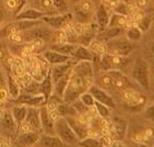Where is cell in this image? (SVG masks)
I'll return each instance as SVG.
<instances>
[{"label":"cell","mask_w":154,"mask_h":147,"mask_svg":"<svg viewBox=\"0 0 154 147\" xmlns=\"http://www.w3.org/2000/svg\"><path fill=\"white\" fill-rule=\"evenodd\" d=\"M95 70L92 62L80 60L72 67L70 78L66 88L62 101L71 104L72 102L80 98L82 93L89 91L92 85H94Z\"/></svg>","instance_id":"cell-1"},{"label":"cell","mask_w":154,"mask_h":147,"mask_svg":"<svg viewBox=\"0 0 154 147\" xmlns=\"http://www.w3.org/2000/svg\"><path fill=\"white\" fill-rule=\"evenodd\" d=\"M54 127H55V134L63 142L66 146L78 145L80 139L77 136V134L73 132V129L65 117L60 115L59 117H57L54 123Z\"/></svg>","instance_id":"cell-2"},{"label":"cell","mask_w":154,"mask_h":147,"mask_svg":"<svg viewBox=\"0 0 154 147\" xmlns=\"http://www.w3.org/2000/svg\"><path fill=\"white\" fill-rule=\"evenodd\" d=\"M131 78L144 90L150 89V68L143 58H137L131 70Z\"/></svg>","instance_id":"cell-3"},{"label":"cell","mask_w":154,"mask_h":147,"mask_svg":"<svg viewBox=\"0 0 154 147\" xmlns=\"http://www.w3.org/2000/svg\"><path fill=\"white\" fill-rule=\"evenodd\" d=\"M105 50H106V53H109V54L127 57L134 50V45H132V42L129 41L127 37L117 36L105 43Z\"/></svg>","instance_id":"cell-4"},{"label":"cell","mask_w":154,"mask_h":147,"mask_svg":"<svg viewBox=\"0 0 154 147\" xmlns=\"http://www.w3.org/2000/svg\"><path fill=\"white\" fill-rule=\"evenodd\" d=\"M126 65H127L126 57L109 54V53L102 54L100 56V60H98V68L100 70H104V72L114 70V69L122 70Z\"/></svg>","instance_id":"cell-5"},{"label":"cell","mask_w":154,"mask_h":147,"mask_svg":"<svg viewBox=\"0 0 154 147\" xmlns=\"http://www.w3.org/2000/svg\"><path fill=\"white\" fill-rule=\"evenodd\" d=\"M54 31L55 30L48 27L47 24L42 23L39 25H36V27H33L29 30L24 31V41L30 42L33 40H42L44 42H49V41H51Z\"/></svg>","instance_id":"cell-6"},{"label":"cell","mask_w":154,"mask_h":147,"mask_svg":"<svg viewBox=\"0 0 154 147\" xmlns=\"http://www.w3.org/2000/svg\"><path fill=\"white\" fill-rule=\"evenodd\" d=\"M72 19H73V14L70 11H68L65 13H57L54 15H44L41 20L45 24H47L49 27H51L53 30H61L70 25Z\"/></svg>","instance_id":"cell-7"},{"label":"cell","mask_w":154,"mask_h":147,"mask_svg":"<svg viewBox=\"0 0 154 147\" xmlns=\"http://www.w3.org/2000/svg\"><path fill=\"white\" fill-rule=\"evenodd\" d=\"M110 77V89L117 91H124L126 89H134L131 79L122 74V70L114 69V70H106Z\"/></svg>","instance_id":"cell-8"},{"label":"cell","mask_w":154,"mask_h":147,"mask_svg":"<svg viewBox=\"0 0 154 147\" xmlns=\"http://www.w3.org/2000/svg\"><path fill=\"white\" fill-rule=\"evenodd\" d=\"M0 129H2L1 134L5 135V137L11 139V142L19 134V124L13 119L11 111L7 110L3 114V117L0 119Z\"/></svg>","instance_id":"cell-9"},{"label":"cell","mask_w":154,"mask_h":147,"mask_svg":"<svg viewBox=\"0 0 154 147\" xmlns=\"http://www.w3.org/2000/svg\"><path fill=\"white\" fill-rule=\"evenodd\" d=\"M11 101L14 104H24L26 107H37V108L46 104V99L43 94L41 93L33 94L25 91H21L20 94L15 99H11Z\"/></svg>","instance_id":"cell-10"},{"label":"cell","mask_w":154,"mask_h":147,"mask_svg":"<svg viewBox=\"0 0 154 147\" xmlns=\"http://www.w3.org/2000/svg\"><path fill=\"white\" fill-rule=\"evenodd\" d=\"M93 5L94 3L91 0H81L73 6V17H75L78 22L86 24L89 21V18L92 13Z\"/></svg>","instance_id":"cell-11"},{"label":"cell","mask_w":154,"mask_h":147,"mask_svg":"<svg viewBox=\"0 0 154 147\" xmlns=\"http://www.w3.org/2000/svg\"><path fill=\"white\" fill-rule=\"evenodd\" d=\"M41 133L38 131H30V132H20L12 141V145L17 146H35L39 138Z\"/></svg>","instance_id":"cell-12"},{"label":"cell","mask_w":154,"mask_h":147,"mask_svg":"<svg viewBox=\"0 0 154 147\" xmlns=\"http://www.w3.org/2000/svg\"><path fill=\"white\" fill-rule=\"evenodd\" d=\"M89 91L92 93V96L94 97L95 101H98V102H101V103H103V104L107 105V107L110 108L112 110L116 108L115 100L113 99V97L110 96L105 89L98 87L96 85H92L91 88L89 89Z\"/></svg>","instance_id":"cell-13"},{"label":"cell","mask_w":154,"mask_h":147,"mask_svg":"<svg viewBox=\"0 0 154 147\" xmlns=\"http://www.w3.org/2000/svg\"><path fill=\"white\" fill-rule=\"evenodd\" d=\"M112 136L116 141H122L127 133V121L120 117H114L109 125Z\"/></svg>","instance_id":"cell-14"},{"label":"cell","mask_w":154,"mask_h":147,"mask_svg":"<svg viewBox=\"0 0 154 147\" xmlns=\"http://www.w3.org/2000/svg\"><path fill=\"white\" fill-rule=\"evenodd\" d=\"M122 100L126 104V109L129 111H134L136 109H139L140 105L144 103V100L141 101V96L139 93H137L132 88L122 91Z\"/></svg>","instance_id":"cell-15"},{"label":"cell","mask_w":154,"mask_h":147,"mask_svg":"<svg viewBox=\"0 0 154 147\" xmlns=\"http://www.w3.org/2000/svg\"><path fill=\"white\" fill-rule=\"evenodd\" d=\"M95 24L100 31L105 30L107 27H108V23H109V19H110V13L108 11V8L105 3H101L98 5L97 9L95 11Z\"/></svg>","instance_id":"cell-16"},{"label":"cell","mask_w":154,"mask_h":147,"mask_svg":"<svg viewBox=\"0 0 154 147\" xmlns=\"http://www.w3.org/2000/svg\"><path fill=\"white\" fill-rule=\"evenodd\" d=\"M26 7H31V8L38 10L43 12L45 15H54L58 13L51 0H27Z\"/></svg>","instance_id":"cell-17"},{"label":"cell","mask_w":154,"mask_h":147,"mask_svg":"<svg viewBox=\"0 0 154 147\" xmlns=\"http://www.w3.org/2000/svg\"><path fill=\"white\" fill-rule=\"evenodd\" d=\"M39 114H41V131L46 134H55L54 123L55 121L51 119L49 111L46 105L39 107Z\"/></svg>","instance_id":"cell-18"},{"label":"cell","mask_w":154,"mask_h":147,"mask_svg":"<svg viewBox=\"0 0 154 147\" xmlns=\"http://www.w3.org/2000/svg\"><path fill=\"white\" fill-rule=\"evenodd\" d=\"M67 119V121L69 122L70 126L72 127L73 132L77 134V136L79 137V139L86 137L89 135V129L84 122L81 119L78 117V115H69V117H65Z\"/></svg>","instance_id":"cell-19"},{"label":"cell","mask_w":154,"mask_h":147,"mask_svg":"<svg viewBox=\"0 0 154 147\" xmlns=\"http://www.w3.org/2000/svg\"><path fill=\"white\" fill-rule=\"evenodd\" d=\"M35 146L39 147H61L66 146L63 142L60 139L56 134H46V133H41L39 138Z\"/></svg>","instance_id":"cell-20"},{"label":"cell","mask_w":154,"mask_h":147,"mask_svg":"<svg viewBox=\"0 0 154 147\" xmlns=\"http://www.w3.org/2000/svg\"><path fill=\"white\" fill-rule=\"evenodd\" d=\"M44 13L38 10L31 8V7H24L19 13L14 14V20H26V21H36L41 20L44 17Z\"/></svg>","instance_id":"cell-21"},{"label":"cell","mask_w":154,"mask_h":147,"mask_svg":"<svg viewBox=\"0 0 154 147\" xmlns=\"http://www.w3.org/2000/svg\"><path fill=\"white\" fill-rule=\"evenodd\" d=\"M43 57L47 60V63L54 66V65H59V64H63L66 62H68L72 58L70 56H67V55H63L61 53H58L56 51H53L51 48H48L43 53Z\"/></svg>","instance_id":"cell-22"},{"label":"cell","mask_w":154,"mask_h":147,"mask_svg":"<svg viewBox=\"0 0 154 147\" xmlns=\"http://www.w3.org/2000/svg\"><path fill=\"white\" fill-rule=\"evenodd\" d=\"M25 122L30 124L35 131H41V114H39V108L37 107H27V113L25 117Z\"/></svg>","instance_id":"cell-23"},{"label":"cell","mask_w":154,"mask_h":147,"mask_svg":"<svg viewBox=\"0 0 154 147\" xmlns=\"http://www.w3.org/2000/svg\"><path fill=\"white\" fill-rule=\"evenodd\" d=\"M38 93H41V94H43V96L45 97L46 101H47L48 98L54 93V81H53V78H51V68L48 70L47 75L45 76V78L42 81H39Z\"/></svg>","instance_id":"cell-24"},{"label":"cell","mask_w":154,"mask_h":147,"mask_svg":"<svg viewBox=\"0 0 154 147\" xmlns=\"http://www.w3.org/2000/svg\"><path fill=\"white\" fill-rule=\"evenodd\" d=\"M96 53L91 50L88 46H83V45H77V48L74 51L73 55H72V58L75 59L77 62H80V60H89V62H92L94 60L95 56H96Z\"/></svg>","instance_id":"cell-25"},{"label":"cell","mask_w":154,"mask_h":147,"mask_svg":"<svg viewBox=\"0 0 154 147\" xmlns=\"http://www.w3.org/2000/svg\"><path fill=\"white\" fill-rule=\"evenodd\" d=\"M7 89L9 91L11 99H15L21 93V86L19 84L18 78L14 77L10 72L7 74Z\"/></svg>","instance_id":"cell-26"},{"label":"cell","mask_w":154,"mask_h":147,"mask_svg":"<svg viewBox=\"0 0 154 147\" xmlns=\"http://www.w3.org/2000/svg\"><path fill=\"white\" fill-rule=\"evenodd\" d=\"M78 44H73V43H69V42H65V43H51L49 48L53 50V51H56L58 53H61L63 55H67V56L72 57L75 48H77Z\"/></svg>","instance_id":"cell-27"},{"label":"cell","mask_w":154,"mask_h":147,"mask_svg":"<svg viewBox=\"0 0 154 147\" xmlns=\"http://www.w3.org/2000/svg\"><path fill=\"white\" fill-rule=\"evenodd\" d=\"M10 111H11L12 117L15 120V122L18 124H21L25 120V117H26L27 113V107L24 104H14Z\"/></svg>","instance_id":"cell-28"},{"label":"cell","mask_w":154,"mask_h":147,"mask_svg":"<svg viewBox=\"0 0 154 147\" xmlns=\"http://www.w3.org/2000/svg\"><path fill=\"white\" fill-rule=\"evenodd\" d=\"M79 146H84V147H97V146H102L103 143L100 138H95V137H91V136H86V137L82 138L79 141L78 143Z\"/></svg>","instance_id":"cell-29"},{"label":"cell","mask_w":154,"mask_h":147,"mask_svg":"<svg viewBox=\"0 0 154 147\" xmlns=\"http://www.w3.org/2000/svg\"><path fill=\"white\" fill-rule=\"evenodd\" d=\"M51 1L58 13H65L70 10V6H71L70 0H51Z\"/></svg>","instance_id":"cell-30"},{"label":"cell","mask_w":154,"mask_h":147,"mask_svg":"<svg viewBox=\"0 0 154 147\" xmlns=\"http://www.w3.org/2000/svg\"><path fill=\"white\" fill-rule=\"evenodd\" d=\"M126 21H127V17H126V15L118 14V13L114 12L113 14L110 15L108 27H122V25L126 23Z\"/></svg>","instance_id":"cell-31"},{"label":"cell","mask_w":154,"mask_h":147,"mask_svg":"<svg viewBox=\"0 0 154 147\" xmlns=\"http://www.w3.org/2000/svg\"><path fill=\"white\" fill-rule=\"evenodd\" d=\"M94 108H95V110H96V112H97V114L102 117V119H107V117L110 115V110H112V109L108 108L107 105L101 103V102L95 101Z\"/></svg>","instance_id":"cell-32"},{"label":"cell","mask_w":154,"mask_h":147,"mask_svg":"<svg viewBox=\"0 0 154 147\" xmlns=\"http://www.w3.org/2000/svg\"><path fill=\"white\" fill-rule=\"evenodd\" d=\"M142 34H143V32L140 30L139 27H132L127 31V36H126V37H127L129 41H131V42H138V41L142 37Z\"/></svg>","instance_id":"cell-33"},{"label":"cell","mask_w":154,"mask_h":147,"mask_svg":"<svg viewBox=\"0 0 154 147\" xmlns=\"http://www.w3.org/2000/svg\"><path fill=\"white\" fill-rule=\"evenodd\" d=\"M79 100L82 102L83 104H85L88 108H92V107H94L95 99L90 91H86V92L82 93V94L80 96V98H79Z\"/></svg>","instance_id":"cell-34"},{"label":"cell","mask_w":154,"mask_h":147,"mask_svg":"<svg viewBox=\"0 0 154 147\" xmlns=\"http://www.w3.org/2000/svg\"><path fill=\"white\" fill-rule=\"evenodd\" d=\"M8 40H9L12 44H22V43L25 42L24 41L23 32H14V33L10 34Z\"/></svg>","instance_id":"cell-35"},{"label":"cell","mask_w":154,"mask_h":147,"mask_svg":"<svg viewBox=\"0 0 154 147\" xmlns=\"http://www.w3.org/2000/svg\"><path fill=\"white\" fill-rule=\"evenodd\" d=\"M151 23H152V19L150 18V17H145V18H143L142 20L139 22L138 27H139L142 32H145V31H148L149 29H150Z\"/></svg>","instance_id":"cell-36"},{"label":"cell","mask_w":154,"mask_h":147,"mask_svg":"<svg viewBox=\"0 0 154 147\" xmlns=\"http://www.w3.org/2000/svg\"><path fill=\"white\" fill-rule=\"evenodd\" d=\"M114 12L118 13V14H122V15H126V17H127V15L129 14V8H128V6L126 5V3L122 2L115 7Z\"/></svg>","instance_id":"cell-37"},{"label":"cell","mask_w":154,"mask_h":147,"mask_svg":"<svg viewBox=\"0 0 154 147\" xmlns=\"http://www.w3.org/2000/svg\"><path fill=\"white\" fill-rule=\"evenodd\" d=\"M9 100H10V94L7 87L0 88V103H8Z\"/></svg>","instance_id":"cell-38"},{"label":"cell","mask_w":154,"mask_h":147,"mask_svg":"<svg viewBox=\"0 0 154 147\" xmlns=\"http://www.w3.org/2000/svg\"><path fill=\"white\" fill-rule=\"evenodd\" d=\"M144 114H145V117H146V119L151 120L154 123V103L151 105H149L148 108L145 109Z\"/></svg>","instance_id":"cell-39"},{"label":"cell","mask_w":154,"mask_h":147,"mask_svg":"<svg viewBox=\"0 0 154 147\" xmlns=\"http://www.w3.org/2000/svg\"><path fill=\"white\" fill-rule=\"evenodd\" d=\"M6 7L7 9L12 10V11L14 12L17 10V7H18V0H7Z\"/></svg>","instance_id":"cell-40"},{"label":"cell","mask_w":154,"mask_h":147,"mask_svg":"<svg viewBox=\"0 0 154 147\" xmlns=\"http://www.w3.org/2000/svg\"><path fill=\"white\" fill-rule=\"evenodd\" d=\"M26 3H27V0H18V7H17V10L14 11V14L19 13L24 7H26Z\"/></svg>","instance_id":"cell-41"},{"label":"cell","mask_w":154,"mask_h":147,"mask_svg":"<svg viewBox=\"0 0 154 147\" xmlns=\"http://www.w3.org/2000/svg\"><path fill=\"white\" fill-rule=\"evenodd\" d=\"M2 87H7V75L0 70V88Z\"/></svg>","instance_id":"cell-42"},{"label":"cell","mask_w":154,"mask_h":147,"mask_svg":"<svg viewBox=\"0 0 154 147\" xmlns=\"http://www.w3.org/2000/svg\"><path fill=\"white\" fill-rule=\"evenodd\" d=\"M149 47H150V51H151V53L154 55V39L151 40V42H150V45H149Z\"/></svg>","instance_id":"cell-43"},{"label":"cell","mask_w":154,"mask_h":147,"mask_svg":"<svg viewBox=\"0 0 154 147\" xmlns=\"http://www.w3.org/2000/svg\"><path fill=\"white\" fill-rule=\"evenodd\" d=\"M3 19H5L3 12H2V10H0V27H2V24H3Z\"/></svg>","instance_id":"cell-44"},{"label":"cell","mask_w":154,"mask_h":147,"mask_svg":"<svg viewBox=\"0 0 154 147\" xmlns=\"http://www.w3.org/2000/svg\"><path fill=\"white\" fill-rule=\"evenodd\" d=\"M79 1H81V0H70V2H71V6H74L75 3H78Z\"/></svg>","instance_id":"cell-45"},{"label":"cell","mask_w":154,"mask_h":147,"mask_svg":"<svg viewBox=\"0 0 154 147\" xmlns=\"http://www.w3.org/2000/svg\"><path fill=\"white\" fill-rule=\"evenodd\" d=\"M107 2H108V1H109L110 3H116V2H118L119 0H106Z\"/></svg>","instance_id":"cell-46"},{"label":"cell","mask_w":154,"mask_h":147,"mask_svg":"<svg viewBox=\"0 0 154 147\" xmlns=\"http://www.w3.org/2000/svg\"><path fill=\"white\" fill-rule=\"evenodd\" d=\"M91 1H92L93 3H96V2H97V1H98V0H91Z\"/></svg>","instance_id":"cell-47"},{"label":"cell","mask_w":154,"mask_h":147,"mask_svg":"<svg viewBox=\"0 0 154 147\" xmlns=\"http://www.w3.org/2000/svg\"><path fill=\"white\" fill-rule=\"evenodd\" d=\"M2 137H3V135H2V134H1V133H0V141L2 139Z\"/></svg>","instance_id":"cell-48"},{"label":"cell","mask_w":154,"mask_h":147,"mask_svg":"<svg viewBox=\"0 0 154 147\" xmlns=\"http://www.w3.org/2000/svg\"><path fill=\"white\" fill-rule=\"evenodd\" d=\"M152 100H153V101H154V94H153V96H152Z\"/></svg>","instance_id":"cell-49"},{"label":"cell","mask_w":154,"mask_h":147,"mask_svg":"<svg viewBox=\"0 0 154 147\" xmlns=\"http://www.w3.org/2000/svg\"><path fill=\"white\" fill-rule=\"evenodd\" d=\"M125 1H128V0H125Z\"/></svg>","instance_id":"cell-50"}]
</instances>
